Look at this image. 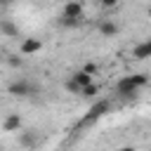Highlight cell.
Segmentation results:
<instances>
[{"label":"cell","instance_id":"5bb4252c","mask_svg":"<svg viewBox=\"0 0 151 151\" xmlns=\"http://www.w3.org/2000/svg\"><path fill=\"white\" fill-rule=\"evenodd\" d=\"M99 2H101V5H104V7H113V5H116V2H118V0H99Z\"/></svg>","mask_w":151,"mask_h":151},{"label":"cell","instance_id":"5b68a950","mask_svg":"<svg viewBox=\"0 0 151 151\" xmlns=\"http://www.w3.org/2000/svg\"><path fill=\"white\" fill-rule=\"evenodd\" d=\"M80 14H83V7H80L78 0H73L64 7V17H68V19H80Z\"/></svg>","mask_w":151,"mask_h":151},{"label":"cell","instance_id":"277c9868","mask_svg":"<svg viewBox=\"0 0 151 151\" xmlns=\"http://www.w3.org/2000/svg\"><path fill=\"white\" fill-rule=\"evenodd\" d=\"M40 47H42V42H40L38 38H26V40H21L19 52H21V54H33V52H38Z\"/></svg>","mask_w":151,"mask_h":151},{"label":"cell","instance_id":"30bf717a","mask_svg":"<svg viewBox=\"0 0 151 151\" xmlns=\"http://www.w3.org/2000/svg\"><path fill=\"white\" fill-rule=\"evenodd\" d=\"M99 31H101V35H116L118 33V26L113 21H101L99 24Z\"/></svg>","mask_w":151,"mask_h":151},{"label":"cell","instance_id":"8fae6325","mask_svg":"<svg viewBox=\"0 0 151 151\" xmlns=\"http://www.w3.org/2000/svg\"><path fill=\"white\" fill-rule=\"evenodd\" d=\"M19 142H21L24 146H33V144H35V137H33L31 132H24V134L19 137Z\"/></svg>","mask_w":151,"mask_h":151},{"label":"cell","instance_id":"7c38bea8","mask_svg":"<svg viewBox=\"0 0 151 151\" xmlns=\"http://www.w3.org/2000/svg\"><path fill=\"white\" fill-rule=\"evenodd\" d=\"M132 80L137 83V87H144V85L149 83V78H146L144 73H134V76H132Z\"/></svg>","mask_w":151,"mask_h":151},{"label":"cell","instance_id":"6da1fadb","mask_svg":"<svg viewBox=\"0 0 151 151\" xmlns=\"http://www.w3.org/2000/svg\"><path fill=\"white\" fill-rule=\"evenodd\" d=\"M137 83L132 80V76H125V78H120L118 80V85H116V92H118V97L120 99H132L134 94H137Z\"/></svg>","mask_w":151,"mask_h":151},{"label":"cell","instance_id":"8992f818","mask_svg":"<svg viewBox=\"0 0 151 151\" xmlns=\"http://www.w3.org/2000/svg\"><path fill=\"white\" fill-rule=\"evenodd\" d=\"M7 132H14V130H19L21 127V118L17 116V113H12V116H7L5 118V125H2Z\"/></svg>","mask_w":151,"mask_h":151},{"label":"cell","instance_id":"9a60e30c","mask_svg":"<svg viewBox=\"0 0 151 151\" xmlns=\"http://www.w3.org/2000/svg\"><path fill=\"white\" fill-rule=\"evenodd\" d=\"M85 71H87V73H94V71H97V66H94V64H87V66H85Z\"/></svg>","mask_w":151,"mask_h":151},{"label":"cell","instance_id":"9c48e42d","mask_svg":"<svg viewBox=\"0 0 151 151\" xmlns=\"http://www.w3.org/2000/svg\"><path fill=\"white\" fill-rule=\"evenodd\" d=\"M73 83H78L80 87L83 85H87V83H92V73H87V71H78V73H73V78H71Z\"/></svg>","mask_w":151,"mask_h":151},{"label":"cell","instance_id":"7a4b0ae2","mask_svg":"<svg viewBox=\"0 0 151 151\" xmlns=\"http://www.w3.org/2000/svg\"><path fill=\"white\" fill-rule=\"evenodd\" d=\"M7 90H9V94H17V97H31V94L38 92V87L31 85V83H26V80H17V83H12Z\"/></svg>","mask_w":151,"mask_h":151},{"label":"cell","instance_id":"52a82bcc","mask_svg":"<svg viewBox=\"0 0 151 151\" xmlns=\"http://www.w3.org/2000/svg\"><path fill=\"white\" fill-rule=\"evenodd\" d=\"M0 31H2V33H7V35H12V38H14V35H19V28H17L9 19H2V21H0Z\"/></svg>","mask_w":151,"mask_h":151},{"label":"cell","instance_id":"4fadbf2b","mask_svg":"<svg viewBox=\"0 0 151 151\" xmlns=\"http://www.w3.org/2000/svg\"><path fill=\"white\" fill-rule=\"evenodd\" d=\"M66 87H68L71 92H76V94H80V85H78V83H73V80H68V83H66Z\"/></svg>","mask_w":151,"mask_h":151},{"label":"cell","instance_id":"e0dca14e","mask_svg":"<svg viewBox=\"0 0 151 151\" xmlns=\"http://www.w3.org/2000/svg\"><path fill=\"white\" fill-rule=\"evenodd\" d=\"M0 2H2V5H7V2H9V0H0Z\"/></svg>","mask_w":151,"mask_h":151},{"label":"cell","instance_id":"3957f363","mask_svg":"<svg viewBox=\"0 0 151 151\" xmlns=\"http://www.w3.org/2000/svg\"><path fill=\"white\" fill-rule=\"evenodd\" d=\"M109 111V101L106 99H101V101H97L90 111H87V116L83 118V125H87V123H92V120H97V118H101L104 113Z\"/></svg>","mask_w":151,"mask_h":151},{"label":"cell","instance_id":"2e32d148","mask_svg":"<svg viewBox=\"0 0 151 151\" xmlns=\"http://www.w3.org/2000/svg\"><path fill=\"white\" fill-rule=\"evenodd\" d=\"M9 64H12V66H21V59H17V57H14V59H9Z\"/></svg>","mask_w":151,"mask_h":151},{"label":"cell","instance_id":"ba28073f","mask_svg":"<svg viewBox=\"0 0 151 151\" xmlns=\"http://www.w3.org/2000/svg\"><path fill=\"white\" fill-rule=\"evenodd\" d=\"M132 54H134L137 59H146V57L151 54V42H142V45H137Z\"/></svg>","mask_w":151,"mask_h":151}]
</instances>
